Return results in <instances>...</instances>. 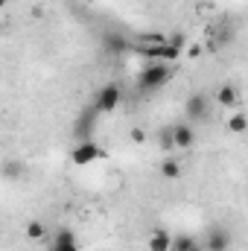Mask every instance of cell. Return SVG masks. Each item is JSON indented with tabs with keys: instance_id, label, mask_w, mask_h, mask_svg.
<instances>
[{
	"instance_id": "3957f363",
	"label": "cell",
	"mask_w": 248,
	"mask_h": 251,
	"mask_svg": "<svg viewBox=\"0 0 248 251\" xmlns=\"http://www.w3.org/2000/svg\"><path fill=\"white\" fill-rule=\"evenodd\" d=\"M97 158H102V149L97 146L94 137H91V140H79V143L70 149V164H73V167H88V164H94Z\"/></svg>"
},
{
	"instance_id": "30bf717a",
	"label": "cell",
	"mask_w": 248,
	"mask_h": 251,
	"mask_svg": "<svg viewBox=\"0 0 248 251\" xmlns=\"http://www.w3.org/2000/svg\"><path fill=\"white\" fill-rule=\"evenodd\" d=\"M213 100H216L222 108H237V105H240V91H237L234 85H222Z\"/></svg>"
},
{
	"instance_id": "6da1fadb",
	"label": "cell",
	"mask_w": 248,
	"mask_h": 251,
	"mask_svg": "<svg viewBox=\"0 0 248 251\" xmlns=\"http://www.w3.org/2000/svg\"><path fill=\"white\" fill-rule=\"evenodd\" d=\"M173 79V64H146L140 73H137V85L143 88V91H158V88H164L167 82Z\"/></svg>"
},
{
	"instance_id": "d6986e66",
	"label": "cell",
	"mask_w": 248,
	"mask_h": 251,
	"mask_svg": "<svg viewBox=\"0 0 248 251\" xmlns=\"http://www.w3.org/2000/svg\"><path fill=\"white\" fill-rule=\"evenodd\" d=\"M201 53H204V44H187V50H184V56L187 59H201Z\"/></svg>"
},
{
	"instance_id": "8fae6325",
	"label": "cell",
	"mask_w": 248,
	"mask_h": 251,
	"mask_svg": "<svg viewBox=\"0 0 248 251\" xmlns=\"http://www.w3.org/2000/svg\"><path fill=\"white\" fill-rule=\"evenodd\" d=\"M149 251H173V234L158 228V231L149 237Z\"/></svg>"
},
{
	"instance_id": "ac0fdd59",
	"label": "cell",
	"mask_w": 248,
	"mask_h": 251,
	"mask_svg": "<svg viewBox=\"0 0 248 251\" xmlns=\"http://www.w3.org/2000/svg\"><path fill=\"white\" fill-rule=\"evenodd\" d=\"M3 170H6V178L12 181V178H18V176L24 173V164H21V161H6V167H3Z\"/></svg>"
},
{
	"instance_id": "2e32d148",
	"label": "cell",
	"mask_w": 248,
	"mask_h": 251,
	"mask_svg": "<svg viewBox=\"0 0 248 251\" xmlns=\"http://www.w3.org/2000/svg\"><path fill=\"white\" fill-rule=\"evenodd\" d=\"M105 44H108V50H114V53H125V50H131V41H125V38H120V35H108Z\"/></svg>"
},
{
	"instance_id": "277c9868",
	"label": "cell",
	"mask_w": 248,
	"mask_h": 251,
	"mask_svg": "<svg viewBox=\"0 0 248 251\" xmlns=\"http://www.w3.org/2000/svg\"><path fill=\"white\" fill-rule=\"evenodd\" d=\"M207 108H210L207 94H193V97H187V102H184L187 123H201V120L207 117Z\"/></svg>"
},
{
	"instance_id": "ba28073f",
	"label": "cell",
	"mask_w": 248,
	"mask_h": 251,
	"mask_svg": "<svg viewBox=\"0 0 248 251\" xmlns=\"http://www.w3.org/2000/svg\"><path fill=\"white\" fill-rule=\"evenodd\" d=\"M228 243H231V234H228L225 228H210L204 249L207 251H228Z\"/></svg>"
},
{
	"instance_id": "e0dca14e",
	"label": "cell",
	"mask_w": 248,
	"mask_h": 251,
	"mask_svg": "<svg viewBox=\"0 0 248 251\" xmlns=\"http://www.w3.org/2000/svg\"><path fill=\"white\" fill-rule=\"evenodd\" d=\"M193 246H196V240H193V237H187V234L173 237V251H190Z\"/></svg>"
},
{
	"instance_id": "44dd1931",
	"label": "cell",
	"mask_w": 248,
	"mask_h": 251,
	"mask_svg": "<svg viewBox=\"0 0 248 251\" xmlns=\"http://www.w3.org/2000/svg\"><path fill=\"white\" fill-rule=\"evenodd\" d=\"M170 44H173V47H181V50H184V35H170Z\"/></svg>"
},
{
	"instance_id": "9c48e42d",
	"label": "cell",
	"mask_w": 248,
	"mask_h": 251,
	"mask_svg": "<svg viewBox=\"0 0 248 251\" xmlns=\"http://www.w3.org/2000/svg\"><path fill=\"white\" fill-rule=\"evenodd\" d=\"M50 251H79V243H76V234L73 231H59L50 243Z\"/></svg>"
},
{
	"instance_id": "8992f818",
	"label": "cell",
	"mask_w": 248,
	"mask_h": 251,
	"mask_svg": "<svg viewBox=\"0 0 248 251\" xmlns=\"http://www.w3.org/2000/svg\"><path fill=\"white\" fill-rule=\"evenodd\" d=\"M181 56H184V50H181V47H173L170 41H167L164 47H155V50L143 53V59H146L149 64H155V62L158 64H175Z\"/></svg>"
},
{
	"instance_id": "7c38bea8",
	"label": "cell",
	"mask_w": 248,
	"mask_h": 251,
	"mask_svg": "<svg viewBox=\"0 0 248 251\" xmlns=\"http://www.w3.org/2000/svg\"><path fill=\"white\" fill-rule=\"evenodd\" d=\"M24 234H26V240H29V243H47V228H44V222H41V219H29Z\"/></svg>"
},
{
	"instance_id": "5b68a950",
	"label": "cell",
	"mask_w": 248,
	"mask_h": 251,
	"mask_svg": "<svg viewBox=\"0 0 248 251\" xmlns=\"http://www.w3.org/2000/svg\"><path fill=\"white\" fill-rule=\"evenodd\" d=\"M170 38L167 35H161V32H137L134 38H131V50L137 53V56H143V53H149V50H155V47H164Z\"/></svg>"
},
{
	"instance_id": "5bb4252c",
	"label": "cell",
	"mask_w": 248,
	"mask_h": 251,
	"mask_svg": "<svg viewBox=\"0 0 248 251\" xmlns=\"http://www.w3.org/2000/svg\"><path fill=\"white\" fill-rule=\"evenodd\" d=\"M158 143H161L164 152H175V134H173V126H164V128L158 131Z\"/></svg>"
},
{
	"instance_id": "7402d4cb",
	"label": "cell",
	"mask_w": 248,
	"mask_h": 251,
	"mask_svg": "<svg viewBox=\"0 0 248 251\" xmlns=\"http://www.w3.org/2000/svg\"><path fill=\"white\" fill-rule=\"evenodd\" d=\"M190 251H207V249H201V246H198V243H196V246H193V249Z\"/></svg>"
},
{
	"instance_id": "4fadbf2b",
	"label": "cell",
	"mask_w": 248,
	"mask_h": 251,
	"mask_svg": "<svg viewBox=\"0 0 248 251\" xmlns=\"http://www.w3.org/2000/svg\"><path fill=\"white\" fill-rule=\"evenodd\" d=\"M161 176H164L167 181L181 178V164H178V161H173V158H164V161H161Z\"/></svg>"
},
{
	"instance_id": "9a60e30c",
	"label": "cell",
	"mask_w": 248,
	"mask_h": 251,
	"mask_svg": "<svg viewBox=\"0 0 248 251\" xmlns=\"http://www.w3.org/2000/svg\"><path fill=\"white\" fill-rule=\"evenodd\" d=\"M225 126H228V131H234V134H243V131L248 128V117H246V114H231Z\"/></svg>"
},
{
	"instance_id": "ffe728a7",
	"label": "cell",
	"mask_w": 248,
	"mask_h": 251,
	"mask_svg": "<svg viewBox=\"0 0 248 251\" xmlns=\"http://www.w3.org/2000/svg\"><path fill=\"white\" fill-rule=\"evenodd\" d=\"M128 137H131V143H140V146L146 143V131H143V128H131Z\"/></svg>"
},
{
	"instance_id": "7a4b0ae2",
	"label": "cell",
	"mask_w": 248,
	"mask_h": 251,
	"mask_svg": "<svg viewBox=\"0 0 248 251\" xmlns=\"http://www.w3.org/2000/svg\"><path fill=\"white\" fill-rule=\"evenodd\" d=\"M120 100H123L120 85H117V82H108V85H102V88L97 91V97H94V108H97L99 114H111V111L120 105Z\"/></svg>"
},
{
	"instance_id": "52a82bcc",
	"label": "cell",
	"mask_w": 248,
	"mask_h": 251,
	"mask_svg": "<svg viewBox=\"0 0 248 251\" xmlns=\"http://www.w3.org/2000/svg\"><path fill=\"white\" fill-rule=\"evenodd\" d=\"M173 134H175V149H193V143H196V131H193V126L187 123H173Z\"/></svg>"
}]
</instances>
